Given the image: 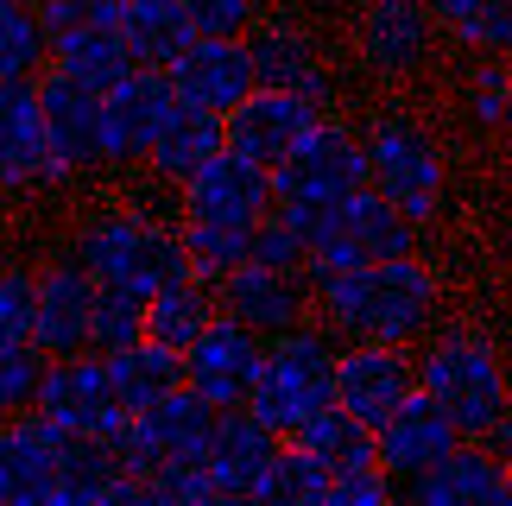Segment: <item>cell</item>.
I'll list each match as a JSON object with an SVG mask.
<instances>
[{
  "label": "cell",
  "instance_id": "39",
  "mask_svg": "<svg viewBox=\"0 0 512 506\" xmlns=\"http://www.w3.org/2000/svg\"><path fill=\"white\" fill-rule=\"evenodd\" d=\"M146 323H152V298L102 291V304H95V355H121V348L146 342Z\"/></svg>",
  "mask_w": 512,
  "mask_h": 506
},
{
  "label": "cell",
  "instance_id": "20",
  "mask_svg": "<svg viewBox=\"0 0 512 506\" xmlns=\"http://www.w3.org/2000/svg\"><path fill=\"white\" fill-rule=\"evenodd\" d=\"M45 133H51V159H57V178L76 184L89 171L108 165V121H102V95L64 83L57 70H45Z\"/></svg>",
  "mask_w": 512,
  "mask_h": 506
},
{
  "label": "cell",
  "instance_id": "29",
  "mask_svg": "<svg viewBox=\"0 0 512 506\" xmlns=\"http://www.w3.org/2000/svg\"><path fill=\"white\" fill-rule=\"evenodd\" d=\"M215 323H222V291H215L209 279H196V272H184V279H171L159 298H152L146 336L165 342V348H177V355H190V348L203 342Z\"/></svg>",
  "mask_w": 512,
  "mask_h": 506
},
{
  "label": "cell",
  "instance_id": "37",
  "mask_svg": "<svg viewBox=\"0 0 512 506\" xmlns=\"http://www.w3.org/2000/svg\"><path fill=\"white\" fill-rule=\"evenodd\" d=\"M253 235L260 228H203V222H184V253H190V272L209 285H222L228 272H241L253 260Z\"/></svg>",
  "mask_w": 512,
  "mask_h": 506
},
{
  "label": "cell",
  "instance_id": "15",
  "mask_svg": "<svg viewBox=\"0 0 512 506\" xmlns=\"http://www.w3.org/2000/svg\"><path fill=\"white\" fill-rule=\"evenodd\" d=\"M222 317L247 323L253 336H291V329L317 323V285H310V272H279V266H260L247 260L241 272H228L222 285Z\"/></svg>",
  "mask_w": 512,
  "mask_h": 506
},
{
  "label": "cell",
  "instance_id": "11",
  "mask_svg": "<svg viewBox=\"0 0 512 506\" xmlns=\"http://www.w3.org/2000/svg\"><path fill=\"white\" fill-rule=\"evenodd\" d=\"M38 418H51L64 437H89V443H108L114 431L127 424V405L114 393V374H108V355H57L45 386H38Z\"/></svg>",
  "mask_w": 512,
  "mask_h": 506
},
{
  "label": "cell",
  "instance_id": "43",
  "mask_svg": "<svg viewBox=\"0 0 512 506\" xmlns=\"http://www.w3.org/2000/svg\"><path fill=\"white\" fill-rule=\"evenodd\" d=\"M253 260H260V266H279V272H310V241L285 216H272L260 235H253Z\"/></svg>",
  "mask_w": 512,
  "mask_h": 506
},
{
  "label": "cell",
  "instance_id": "16",
  "mask_svg": "<svg viewBox=\"0 0 512 506\" xmlns=\"http://www.w3.org/2000/svg\"><path fill=\"white\" fill-rule=\"evenodd\" d=\"M177 114V83L171 70H133L121 89L102 95V121H108V165L114 171H133L146 165V152L159 146V133L171 127Z\"/></svg>",
  "mask_w": 512,
  "mask_h": 506
},
{
  "label": "cell",
  "instance_id": "48",
  "mask_svg": "<svg viewBox=\"0 0 512 506\" xmlns=\"http://www.w3.org/2000/svg\"><path fill=\"white\" fill-rule=\"evenodd\" d=\"M494 506H512V469H506V481H500V500Z\"/></svg>",
  "mask_w": 512,
  "mask_h": 506
},
{
  "label": "cell",
  "instance_id": "25",
  "mask_svg": "<svg viewBox=\"0 0 512 506\" xmlns=\"http://www.w3.org/2000/svg\"><path fill=\"white\" fill-rule=\"evenodd\" d=\"M228 152V121L222 114H209V108H190V102H177V114H171V127L159 133V146L146 152V178L159 184V190H184L196 171H203L209 159H222Z\"/></svg>",
  "mask_w": 512,
  "mask_h": 506
},
{
  "label": "cell",
  "instance_id": "19",
  "mask_svg": "<svg viewBox=\"0 0 512 506\" xmlns=\"http://www.w3.org/2000/svg\"><path fill=\"white\" fill-rule=\"evenodd\" d=\"M266 336H253L247 323L222 317L209 329L203 342L184 355V374H190V393H203L209 405H222V412H234V405L253 399V386H260L266 374Z\"/></svg>",
  "mask_w": 512,
  "mask_h": 506
},
{
  "label": "cell",
  "instance_id": "5",
  "mask_svg": "<svg viewBox=\"0 0 512 506\" xmlns=\"http://www.w3.org/2000/svg\"><path fill=\"white\" fill-rule=\"evenodd\" d=\"M336 367H342V336L329 323H304V329H291V336H272L266 374L253 386L247 412L291 443L317 412L336 405Z\"/></svg>",
  "mask_w": 512,
  "mask_h": 506
},
{
  "label": "cell",
  "instance_id": "12",
  "mask_svg": "<svg viewBox=\"0 0 512 506\" xmlns=\"http://www.w3.org/2000/svg\"><path fill=\"white\" fill-rule=\"evenodd\" d=\"M424 393L418 374V348H392V342H342V367H336V405L354 412L361 424H380L399 412L405 399Z\"/></svg>",
  "mask_w": 512,
  "mask_h": 506
},
{
  "label": "cell",
  "instance_id": "1",
  "mask_svg": "<svg viewBox=\"0 0 512 506\" xmlns=\"http://www.w3.org/2000/svg\"><path fill=\"white\" fill-rule=\"evenodd\" d=\"M317 323H329L342 342L424 348L443 329V272L424 253L336 272L317 285Z\"/></svg>",
  "mask_w": 512,
  "mask_h": 506
},
{
  "label": "cell",
  "instance_id": "36",
  "mask_svg": "<svg viewBox=\"0 0 512 506\" xmlns=\"http://www.w3.org/2000/svg\"><path fill=\"white\" fill-rule=\"evenodd\" d=\"M329 481H336V475H329L323 462L304 450V443H285L279 462H272V475L260 481V494H253V500H260V506H323L329 500Z\"/></svg>",
  "mask_w": 512,
  "mask_h": 506
},
{
  "label": "cell",
  "instance_id": "17",
  "mask_svg": "<svg viewBox=\"0 0 512 506\" xmlns=\"http://www.w3.org/2000/svg\"><path fill=\"white\" fill-rule=\"evenodd\" d=\"M329 121V108L323 102H310V95L298 89H253L241 108L228 114V152H241V159L253 165H285V152L304 140L310 127H323Z\"/></svg>",
  "mask_w": 512,
  "mask_h": 506
},
{
  "label": "cell",
  "instance_id": "35",
  "mask_svg": "<svg viewBox=\"0 0 512 506\" xmlns=\"http://www.w3.org/2000/svg\"><path fill=\"white\" fill-rule=\"evenodd\" d=\"M462 114L475 133H512V57H475V70L462 76Z\"/></svg>",
  "mask_w": 512,
  "mask_h": 506
},
{
  "label": "cell",
  "instance_id": "32",
  "mask_svg": "<svg viewBox=\"0 0 512 506\" xmlns=\"http://www.w3.org/2000/svg\"><path fill=\"white\" fill-rule=\"evenodd\" d=\"M291 443H304V450L317 456L329 475H354V469H373V462H380V431H373V424H361L354 412H342V405L317 412Z\"/></svg>",
  "mask_w": 512,
  "mask_h": 506
},
{
  "label": "cell",
  "instance_id": "24",
  "mask_svg": "<svg viewBox=\"0 0 512 506\" xmlns=\"http://www.w3.org/2000/svg\"><path fill=\"white\" fill-rule=\"evenodd\" d=\"M285 437L272 431V424H260L247 412V405H234V412H222V424H215V443L203 456L209 469V488L215 494H260V481L272 475V462H279Z\"/></svg>",
  "mask_w": 512,
  "mask_h": 506
},
{
  "label": "cell",
  "instance_id": "14",
  "mask_svg": "<svg viewBox=\"0 0 512 506\" xmlns=\"http://www.w3.org/2000/svg\"><path fill=\"white\" fill-rule=\"evenodd\" d=\"M45 76H19L0 83V184L7 197H32V190H64L51 159V133H45Z\"/></svg>",
  "mask_w": 512,
  "mask_h": 506
},
{
  "label": "cell",
  "instance_id": "9",
  "mask_svg": "<svg viewBox=\"0 0 512 506\" xmlns=\"http://www.w3.org/2000/svg\"><path fill=\"white\" fill-rule=\"evenodd\" d=\"M437 13L424 0H361L354 13V32H348V51H354V70L367 83H386L399 89L411 76L430 70L437 57Z\"/></svg>",
  "mask_w": 512,
  "mask_h": 506
},
{
  "label": "cell",
  "instance_id": "4",
  "mask_svg": "<svg viewBox=\"0 0 512 506\" xmlns=\"http://www.w3.org/2000/svg\"><path fill=\"white\" fill-rule=\"evenodd\" d=\"M361 133H367L373 190L386 203H399L418 228H437V216L449 209V152L437 127L418 121L411 108H373Z\"/></svg>",
  "mask_w": 512,
  "mask_h": 506
},
{
  "label": "cell",
  "instance_id": "40",
  "mask_svg": "<svg viewBox=\"0 0 512 506\" xmlns=\"http://www.w3.org/2000/svg\"><path fill=\"white\" fill-rule=\"evenodd\" d=\"M38 336V266L7 260L0 272V342H32Z\"/></svg>",
  "mask_w": 512,
  "mask_h": 506
},
{
  "label": "cell",
  "instance_id": "50",
  "mask_svg": "<svg viewBox=\"0 0 512 506\" xmlns=\"http://www.w3.org/2000/svg\"><path fill=\"white\" fill-rule=\"evenodd\" d=\"M506 152H512V133H506Z\"/></svg>",
  "mask_w": 512,
  "mask_h": 506
},
{
  "label": "cell",
  "instance_id": "21",
  "mask_svg": "<svg viewBox=\"0 0 512 506\" xmlns=\"http://www.w3.org/2000/svg\"><path fill=\"white\" fill-rule=\"evenodd\" d=\"M171 83H177V102L209 108V114L228 121V114L260 89V64H253L247 38H196V45L171 64Z\"/></svg>",
  "mask_w": 512,
  "mask_h": 506
},
{
  "label": "cell",
  "instance_id": "41",
  "mask_svg": "<svg viewBox=\"0 0 512 506\" xmlns=\"http://www.w3.org/2000/svg\"><path fill=\"white\" fill-rule=\"evenodd\" d=\"M184 13H190L196 38H247L266 19L253 0H184Z\"/></svg>",
  "mask_w": 512,
  "mask_h": 506
},
{
  "label": "cell",
  "instance_id": "30",
  "mask_svg": "<svg viewBox=\"0 0 512 506\" xmlns=\"http://www.w3.org/2000/svg\"><path fill=\"white\" fill-rule=\"evenodd\" d=\"M108 374H114V393H121L127 418L133 412H152V405H165L171 393H184V386H190L184 355L165 348V342H152V336L121 348V355H108Z\"/></svg>",
  "mask_w": 512,
  "mask_h": 506
},
{
  "label": "cell",
  "instance_id": "33",
  "mask_svg": "<svg viewBox=\"0 0 512 506\" xmlns=\"http://www.w3.org/2000/svg\"><path fill=\"white\" fill-rule=\"evenodd\" d=\"M443 38L475 57H512V0H424Z\"/></svg>",
  "mask_w": 512,
  "mask_h": 506
},
{
  "label": "cell",
  "instance_id": "22",
  "mask_svg": "<svg viewBox=\"0 0 512 506\" xmlns=\"http://www.w3.org/2000/svg\"><path fill=\"white\" fill-rule=\"evenodd\" d=\"M456 443H468L462 424L449 418L430 393H418V399H405L399 412L380 424V469L399 481V488H411V481L430 475L449 450H456Z\"/></svg>",
  "mask_w": 512,
  "mask_h": 506
},
{
  "label": "cell",
  "instance_id": "44",
  "mask_svg": "<svg viewBox=\"0 0 512 506\" xmlns=\"http://www.w3.org/2000/svg\"><path fill=\"white\" fill-rule=\"evenodd\" d=\"M108 506H184V500H177L171 488H159L152 475H127L121 488L108 494Z\"/></svg>",
  "mask_w": 512,
  "mask_h": 506
},
{
  "label": "cell",
  "instance_id": "2",
  "mask_svg": "<svg viewBox=\"0 0 512 506\" xmlns=\"http://www.w3.org/2000/svg\"><path fill=\"white\" fill-rule=\"evenodd\" d=\"M70 253L83 260V272L102 291H140V298H159L171 279L190 272L184 253V222L152 216L146 203H102L76 222Z\"/></svg>",
  "mask_w": 512,
  "mask_h": 506
},
{
  "label": "cell",
  "instance_id": "6",
  "mask_svg": "<svg viewBox=\"0 0 512 506\" xmlns=\"http://www.w3.org/2000/svg\"><path fill=\"white\" fill-rule=\"evenodd\" d=\"M373 184V165H367V133L348 127L329 114L323 127H310L298 146L285 152V165H272V190H279V216L310 235V222L329 216L336 203H348L354 190Z\"/></svg>",
  "mask_w": 512,
  "mask_h": 506
},
{
  "label": "cell",
  "instance_id": "26",
  "mask_svg": "<svg viewBox=\"0 0 512 506\" xmlns=\"http://www.w3.org/2000/svg\"><path fill=\"white\" fill-rule=\"evenodd\" d=\"M51 70L64 76V83L89 89V95H108V89H121L127 76L140 70V57L127 51L121 26H76V32L51 38Z\"/></svg>",
  "mask_w": 512,
  "mask_h": 506
},
{
  "label": "cell",
  "instance_id": "8",
  "mask_svg": "<svg viewBox=\"0 0 512 506\" xmlns=\"http://www.w3.org/2000/svg\"><path fill=\"white\" fill-rule=\"evenodd\" d=\"M215 424H222V405H209L203 393H171L152 412H133L121 431H114V456H121L127 475H165V469H203Z\"/></svg>",
  "mask_w": 512,
  "mask_h": 506
},
{
  "label": "cell",
  "instance_id": "49",
  "mask_svg": "<svg viewBox=\"0 0 512 506\" xmlns=\"http://www.w3.org/2000/svg\"><path fill=\"white\" fill-rule=\"evenodd\" d=\"M399 506H424V500H411V494H399Z\"/></svg>",
  "mask_w": 512,
  "mask_h": 506
},
{
  "label": "cell",
  "instance_id": "28",
  "mask_svg": "<svg viewBox=\"0 0 512 506\" xmlns=\"http://www.w3.org/2000/svg\"><path fill=\"white\" fill-rule=\"evenodd\" d=\"M114 26H121L127 51L140 57L146 70H171L177 57L196 45V26H190L184 0H121Z\"/></svg>",
  "mask_w": 512,
  "mask_h": 506
},
{
  "label": "cell",
  "instance_id": "13",
  "mask_svg": "<svg viewBox=\"0 0 512 506\" xmlns=\"http://www.w3.org/2000/svg\"><path fill=\"white\" fill-rule=\"evenodd\" d=\"M247 45H253V64H260L266 89H298L310 102L336 108V64H329V45L317 26H304L298 13H266L247 32Z\"/></svg>",
  "mask_w": 512,
  "mask_h": 506
},
{
  "label": "cell",
  "instance_id": "47",
  "mask_svg": "<svg viewBox=\"0 0 512 506\" xmlns=\"http://www.w3.org/2000/svg\"><path fill=\"white\" fill-rule=\"evenodd\" d=\"M260 13H291V0H253Z\"/></svg>",
  "mask_w": 512,
  "mask_h": 506
},
{
  "label": "cell",
  "instance_id": "46",
  "mask_svg": "<svg viewBox=\"0 0 512 506\" xmlns=\"http://www.w3.org/2000/svg\"><path fill=\"white\" fill-rule=\"evenodd\" d=\"M190 506H260V500H247V494H215V488H209V494H196Z\"/></svg>",
  "mask_w": 512,
  "mask_h": 506
},
{
  "label": "cell",
  "instance_id": "42",
  "mask_svg": "<svg viewBox=\"0 0 512 506\" xmlns=\"http://www.w3.org/2000/svg\"><path fill=\"white\" fill-rule=\"evenodd\" d=\"M399 481H392L380 462H373V469H354V475H336L329 481V500L323 506H399Z\"/></svg>",
  "mask_w": 512,
  "mask_h": 506
},
{
  "label": "cell",
  "instance_id": "31",
  "mask_svg": "<svg viewBox=\"0 0 512 506\" xmlns=\"http://www.w3.org/2000/svg\"><path fill=\"white\" fill-rule=\"evenodd\" d=\"M121 481H127V469H121V456H114V443L76 437L64 469H57L51 488L38 494V506H108V494L121 488Z\"/></svg>",
  "mask_w": 512,
  "mask_h": 506
},
{
  "label": "cell",
  "instance_id": "38",
  "mask_svg": "<svg viewBox=\"0 0 512 506\" xmlns=\"http://www.w3.org/2000/svg\"><path fill=\"white\" fill-rule=\"evenodd\" d=\"M51 361L38 342H0V405H7V418L19 412H38V386H45Z\"/></svg>",
  "mask_w": 512,
  "mask_h": 506
},
{
  "label": "cell",
  "instance_id": "27",
  "mask_svg": "<svg viewBox=\"0 0 512 506\" xmlns=\"http://www.w3.org/2000/svg\"><path fill=\"white\" fill-rule=\"evenodd\" d=\"M500 481H506V462L487 450V443H456L430 475L411 481V500H424V506H494L500 500Z\"/></svg>",
  "mask_w": 512,
  "mask_h": 506
},
{
  "label": "cell",
  "instance_id": "3",
  "mask_svg": "<svg viewBox=\"0 0 512 506\" xmlns=\"http://www.w3.org/2000/svg\"><path fill=\"white\" fill-rule=\"evenodd\" d=\"M418 374L424 393L462 424V437L487 443L494 424L512 412V367L494 329L481 323H443L437 336L418 348Z\"/></svg>",
  "mask_w": 512,
  "mask_h": 506
},
{
  "label": "cell",
  "instance_id": "34",
  "mask_svg": "<svg viewBox=\"0 0 512 506\" xmlns=\"http://www.w3.org/2000/svg\"><path fill=\"white\" fill-rule=\"evenodd\" d=\"M51 70V26L38 0H0V83Z\"/></svg>",
  "mask_w": 512,
  "mask_h": 506
},
{
  "label": "cell",
  "instance_id": "18",
  "mask_svg": "<svg viewBox=\"0 0 512 506\" xmlns=\"http://www.w3.org/2000/svg\"><path fill=\"white\" fill-rule=\"evenodd\" d=\"M95 304H102V285L83 272L76 253H57V260L38 266V348L45 355H89L95 348Z\"/></svg>",
  "mask_w": 512,
  "mask_h": 506
},
{
  "label": "cell",
  "instance_id": "10",
  "mask_svg": "<svg viewBox=\"0 0 512 506\" xmlns=\"http://www.w3.org/2000/svg\"><path fill=\"white\" fill-rule=\"evenodd\" d=\"M272 216H279L272 171L253 165V159H241V152L209 159L184 190H177V222H203V228H266Z\"/></svg>",
  "mask_w": 512,
  "mask_h": 506
},
{
  "label": "cell",
  "instance_id": "45",
  "mask_svg": "<svg viewBox=\"0 0 512 506\" xmlns=\"http://www.w3.org/2000/svg\"><path fill=\"white\" fill-rule=\"evenodd\" d=\"M487 450H494V456L506 462V469H512V412H506V418L494 424V437H487Z\"/></svg>",
  "mask_w": 512,
  "mask_h": 506
},
{
  "label": "cell",
  "instance_id": "7",
  "mask_svg": "<svg viewBox=\"0 0 512 506\" xmlns=\"http://www.w3.org/2000/svg\"><path fill=\"white\" fill-rule=\"evenodd\" d=\"M418 235L424 228L405 216L399 203H386L380 190H354L348 203H336L329 216L310 222V285L336 279V272H354V266H373V260H399V253H418Z\"/></svg>",
  "mask_w": 512,
  "mask_h": 506
},
{
  "label": "cell",
  "instance_id": "23",
  "mask_svg": "<svg viewBox=\"0 0 512 506\" xmlns=\"http://www.w3.org/2000/svg\"><path fill=\"white\" fill-rule=\"evenodd\" d=\"M70 443L76 437H64L38 412L7 418V431H0V506H38V494L51 488V475L64 469Z\"/></svg>",
  "mask_w": 512,
  "mask_h": 506
}]
</instances>
